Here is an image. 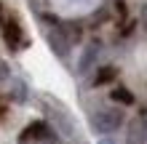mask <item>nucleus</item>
Instances as JSON below:
<instances>
[{"label":"nucleus","instance_id":"obj_1","mask_svg":"<svg viewBox=\"0 0 147 144\" xmlns=\"http://www.w3.org/2000/svg\"><path fill=\"white\" fill-rule=\"evenodd\" d=\"M123 123V112L115 107H105V109H96L91 115V125L96 133H112L118 125Z\"/></svg>","mask_w":147,"mask_h":144},{"label":"nucleus","instance_id":"obj_2","mask_svg":"<svg viewBox=\"0 0 147 144\" xmlns=\"http://www.w3.org/2000/svg\"><path fill=\"white\" fill-rule=\"evenodd\" d=\"M46 109H48L51 123L59 128V133H62V136H67V139H72V136H75V120L70 117V112H67V109L59 104V101H51V99H48Z\"/></svg>","mask_w":147,"mask_h":144},{"label":"nucleus","instance_id":"obj_3","mask_svg":"<svg viewBox=\"0 0 147 144\" xmlns=\"http://www.w3.org/2000/svg\"><path fill=\"white\" fill-rule=\"evenodd\" d=\"M22 40H24V35H22L19 24H16V21L11 19V21L5 24V43H8V48H11V51L22 48Z\"/></svg>","mask_w":147,"mask_h":144},{"label":"nucleus","instance_id":"obj_4","mask_svg":"<svg viewBox=\"0 0 147 144\" xmlns=\"http://www.w3.org/2000/svg\"><path fill=\"white\" fill-rule=\"evenodd\" d=\"M48 43H51V48H54L59 56H67V35L62 32V27H56V29L48 35Z\"/></svg>","mask_w":147,"mask_h":144},{"label":"nucleus","instance_id":"obj_5","mask_svg":"<svg viewBox=\"0 0 147 144\" xmlns=\"http://www.w3.org/2000/svg\"><path fill=\"white\" fill-rule=\"evenodd\" d=\"M46 133H48V125L38 120V123H30L27 128L22 131V136H19V139H22V141H30V139H43Z\"/></svg>","mask_w":147,"mask_h":144},{"label":"nucleus","instance_id":"obj_6","mask_svg":"<svg viewBox=\"0 0 147 144\" xmlns=\"http://www.w3.org/2000/svg\"><path fill=\"white\" fill-rule=\"evenodd\" d=\"M118 78V70H115V67H99V70H96V75H94V86H107V83H112V80H115Z\"/></svg>","mask_w":147,"mask_h":144},{"label":"nucleus","instance_id":"obj_7","mask_svg":"<svg viewBox=\"0 0 147 144\" xmlns=\"http://www.w3.org/2000/svg\"><path fill=\"white\" fill-rule=\"evenodd\" d=\"M110 99L112 101H118V104H123V107H131L134 104V94H131V91H128V88H123V86H118V88H112L110 91Z\"/></svg>","mask_w":147,"mask_h":144},{"label":"nucleus","instance_id":"obj_8","mask_svg":"<svg viewBox=\"0 0 147 144\" xmlns=\"http://www.w3.org/2000/svg\"><path fill=\"white\" fill-rule=\"evenodd\" d=\"M128 144H147L144 139V128H142V120L136 117L131 123V128H128Z\"/></svg>","mask_w":147,"mask_h":144},{"label":"nucleus","instance_id":"obj_9","mask_svg":"<svg viewBox=\"0 0 147 144\" xmlns=\"http://www.w3.org/2000/svg\"><path fill=\"white\" fill-rule=\"evenodd\" d=\"M96 51H99V46L94 43V46H88V51L83 54V62H80V72H86L91 67V62H94V56H96Z\"/></svg>","mask_w":147,"mask_h":144},{"label":"nucleus","instance_id":"obj_10","mask_svg":"<svg viewBox=\"0 0 147 144\" xmlns=\"http://www.w3.org/2000/svg\"><path fill=\"white\" fill-rule=\"evenodd\" d=\"M139 120H142V128H144V139H147V109L142 112V117H139Z\"/></svg>","mask_w":147,"mask_h":144},{"label":"nucleus","instance_id":"obj_11","mask_svg":"<svg viewBox=\"0 0 147 144\" xmlns=\"http://www.w3.org/2000/svg\"><path fill=\"white\" fill-rule=\"evenodd\" d=\"M142 24H144V29H147V5H144V11H142Z\"/></svg>","mask_w":147,"mask_h":144},{"label":"nucleus","instance_id":"obj_12","mask_svg":"<svg viewBox=\"0 0 147 144\" xmlns=\"http://www.w3.org/2000/svg\"><path fill=\"white\" fill-rule=\"evenodd\" d=\"M3 115H5V107H0V117H3Z\"/></svg>","mask_w":147,"mask_h":144},{"label":"nucleus","instance_id":"obj_13","mask_svg":"<svg viewBox=\"0 0 147 144\" xmlns=\"http://www.w3.org/2000/svg\"><path fill=\"white\" fill-rule=\"evenodd\" d=\"M0 75H5V67H3V64H0Z\"/></svg>","mask_w":147,"mask_h":144},{"label":"nucleus","instance_id":"obj_14","mask_svg":"<svg viewBox=\"0 0 147 144\" xmlns=\"http://www.w3.org/2000/svg\"><path fill=\"white\" fill-rule=\"evenodd\" d=\"M0 13H3V8H0Z\"/></svg>","mask_w":147,"mask_h":144}]
</instances>
